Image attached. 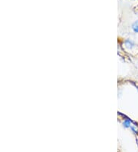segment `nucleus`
<instances>
[{
	"mask_svg": "<svg viewBox=\"0 0 138 152\" xmlns=\"http://www.w3.org/2000/svg\"><path fill=\"white\" fill-rule=\"evenodd\" d=\"M125 124H126V125H125L126 127H128L129 124H130V122H129L128 121H125Z\"/></svg>",
	"mask_w": 138,
	"mask_h": 152,
	"instance_id": "2",
	"label": "nucleus"
},
{
	"mask_svg": "<svg viewBox=\"0 0 138 152\" xmlns=\"http://www.w3.org/2000/svg\"><path fill=\"white\" fill-rule=\"evenodd\" d=\"M132 28L133 30H134L135 32H138V20L136 21V22L133 24Z\"/></svg>",
	"mask_w": 138,
	"mask_h": 152,
	"instance_id": "1",
	"label": "nucleus"
}]
</instances>
